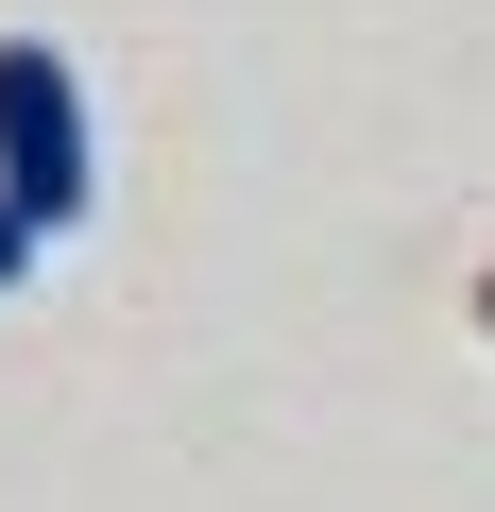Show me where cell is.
Returning a JSON list of instances; mask_svg holds the SVG:
<instances>
[{"label": "cell", "instance_id": "6da1fadb", "mask_svg": "<svg viewBox=\"0 0 495 512\" xmlns=\"http://www.w3.org/2000/svg\"><path fill=\"white\" fill-rule=\"evenodd\" d=\"M0 188H18L35 239H69V222L103 205V171H86V86L52 69V35H0Z\"/></svg>", "mask_w": 495, "mask_h": 512}, {"label": "cell", "instance_id": "7a4b0ae2", "mask_svg": "<svg viewBox=\"0 0 495 512\" xmlns=\"http://www.w3.org/2000/svg\"><path fill=\"white\" fill-rule=\"evenodd\" d=\"M35 256H52V239L18 222V188H0V291H18V274H35Z\"/></svg>", "mask_w": 495, "mask_h": 512}]
</instances>
